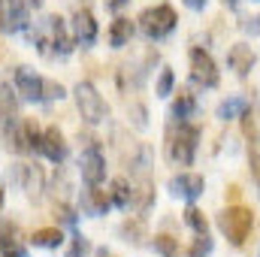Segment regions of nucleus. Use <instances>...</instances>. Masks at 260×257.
Wrapping results in <instances>:
<instances>
[{"label":"nucleus","mask_w":260,"mask_h":257,"mask_svg":"<svg viewBox=\"0 0 260 257\" xmlns=\"http://www.w3.org/2000/svg\"><path fill=\"white\" fill-rule=\"evenodd\" d=\"M30 43L40 49L43 58H64L73 52V40L67 34V24L61 15H46L34 30H30Z\"/></svg>","instance_id":"nucleus-1"},{"label":"nucleus","mask_w":260,"mask_h":257,"mask_svg":"<svg viewBox=\"0 0 260 257\" xmlns=\"http://www.w3.org/2000/svg\"><path fill=\"white\" fill-rule=\"evenodd\" d=\"M197 142H200V127L191 121H179L167 136V157L179 167H191L197 154Z\"/></svg>","instance_id":"nucleus-2"},{"label":"nucleus","mask_w":260,"mask_h":257,"mask_svg":"<svg viewBox=\"0 0 260 257\" xmlns=\"http://www.w3.org/2000/svg\"><path fill=\"white\" fill-rule=\"evenodd\" d=\"M218 227L221 233L230 239V245H242L248 236H251V227H254V212L245 209V206H227L221 215H218Z\"/></svg>","instance_id":"nucleus-3"},{"label":"nucleus","mask_w":260,"mask_h":257,"mask_svg":"<svg viewBox=\"0 0 260 257\" xmlns=\"http://www.w3.org/2000/svg\"><path fill=\"white\" fill-rule=\"evenodd\" d=\"M6 127V145L18 154H27V151H40V139H43V130L37 127V121L30 118H6L3 121Z\"/></svg>","instance_id":"nucleus-4"},{"label":"nucleus","mask_w":260,"mask_h":257,"mask_svg":"<svg viewBox=\"0 0 260 257\" xmlns=\"http://www.w3.org/2000/svg\"><path fill=\"white\" fill-rule=\"evenodd\" d=\"M139 21V30L148 37V40H164L176 30V9L170 3H157V6H148L142 9V15L136 18Z\"/></svg>","instance_id":"nucleus-5"},{"label":"nucleus","mask_w":260,"mask_h":257,"mask_svg":"<svg viewBox=\"0 0 260 257\" xmlns=\"http://www.w3.org/2000/svg\"><path fill=\"white\" fill-rule=\"evenodd\" d=\"M73 94H76V106H79V112H82V118L88 124H100V121L109 118V106H106V100L97 94V88L91 82H79Z\"/></svg>","instance_id":"nucleus-6"},{"label":"nucleus","mask_w":260,"mask_h":257,"mask_svg":"<svg viewBox=\"0 0 260 257\" xmlns=\"http://www.w3.org/2000/svg\"><path fill=\"white\" fill-rule=\"evenodd\" d=\"M9 182L18 185L24 194H30L34 200H40V194L46 191V176H43V170L37 164H12Z\"/></svg>","instance_id":"nucleus-7"},{"label":"nucleus","mask_w":260,"mask_h":257,"mask_svg":"<svg viewBox=\"0 0 260 257\" xmlns=\"http://www.w3.org/2000/svg\"><path fill=\"white\" fill-rule=\"evenodd\" d=\"M188 61H191V79H194L197 85H203V88H218V82H221L218 64L212 61V55H209L206 49L194 46L191 55H188Z\"/></svg>","instance_id":"nucleus-8"},{"label":"nucleus","mask_w":260,"mask_h":257,"mask_svg":"<svg viewBox=\"0 0 260 257\" xmlns=\"http://www.w3.org/2000/svg\"><path fill=\"white\" fill-rule=\"evenodd\" d=\"M79 173H82V179H85L88 185H100V182L106 179V157H103V151H100L97 142H91V145L82 151V157H79Z\"/></svg>","instance_id":"nucleus-9"},{"label":"nucleus","mask_w":260,"mask_h":257,"mask_svg":"<svg viewBox=\"0 0 260 257\" xmlns=\"http://www.w3.org/2000/svg\"><path fill=\"white\" fill-rule=\"evenodd\" d=\"M27 21H30V9L21 0H3V6H0V27H3V34H18V30L27 27Z\"/></svg>","instance_id":"nucleus-10"},{"label":"nucleus","mask_w":260,"mask_h":257,"mask_svg":"<svg viewBox=\"0 0 260 257\" xmlns=\"http://www.w3.org/2000/svg\"><path fill=\"white\" fill-rule=\"evenodd\" d=\"M43 85H46V79L37 76L30 67L15 70V94H21L24 100H43Z\"/></svg>","instance_id":"nucleus-11"},{"label":"nucleus","mask_w":260,"mask_h":257,"mask_svg":"<svg viewBox=\"0 0 260 257\" xmlns=\"http://www.w3.org/2000/svg\"><path fill=\"white\" fill-rule=\"evenodd\" d=\"M203 191H206V182H203V176H197V173H179V176L170 179V194H173V197L197 200V197H203Z\"/></svg>","instance_id":"nucleus-12"},{"label":"nucleus","mask_w":260,"mask_h":257,"mask_svg":"<svg viewBox=\"0 0 260 257\" xmlns=\"http://www.w3.org/2000/svg\"><path fill=\"white\" fill-rule=\"evenodd\" d=\"M40 154H46L52 164H64L67 157V139L58 127H46L43 139H40Z\"/></svg>","instance_id":"nucleus-13"},{"label":"nucleus","mask_w":260,"mask_h":257,"mask_svg":"<svg viewBox=\"0 0 260 257\" xmlns=\"http://www.w3.org/2000/svg\"><path fill=\"white\" fill-rule=\"evenodd\" d=\"M73 34H76V43L79 46H94L97 43V21L88 9H79L73 15Z\"/></svg>","instance_id":"nucleus-14"},{"label":"nucleus","mask_w":260,"mask_h":257,"mask_svg":"<svg viewBox=\"0 0 260 257\" xmlns=\"http://www.w3.org/2000/svg\"><path fill=\"white\" fill-rule=\"evenodd\" d=\"M227 64H230V70H236L239 76H248L251 67L257 64V55L251 52V46L239 43V46H233V49L227 52Z\"/></svg>","instance_id":"nucleus-15"},{"label":"nucleus","mask_w":260,"mask_h":257,"mask_svg":"<svg viewBox=\"0 0 260 257\" xmlns=\"http://www.w3.org/2000/svg\"><path fill=\"white\" fill-rule=\"evenodd\" d=\"M112 206V200H109V191H103L100 185H91L88 191L82 194V209L88 212V215H106V209Z\"/></svg>","instance_id":"nucleus-16"},{"label":"nucleus","mask_w":260,"mask_h":257,"mask_svg":"<svg viewBox=\"0 0 260 257\" xmlns=\"http://www.w3.org/2000/svg\"><path fill=\"white\" fill-rule=\"evenodd\" d=\"M133 34H136V24H133L130 18H124V15H118V18L112 21V27H109V46H112V49L127 46Z\"/></svg>","instance_id":"nucleus-17"},{"label":"nucleus","mask_w":260,"mask_h":257,"mask_svg":"<svg viewBox=\"0 0 260 257\" xmlns=\"http://www.w3.org/2000/svg\"><path fill=\"white\" fill-rule=\"evenodd\" d=\"M251 109V100L248 97H230L218 106V118L221 121H233V118H242L245 112Z\"/></svg>","instance_id":"nucleus-18"},{"label":"nucleus","mask_w":260,"mask_h":257,"mask_svg":"<svg viewBox=\"0 0 260 257\" xmlns=\"http://www.w3.org/2000/svg\"><path fill=\"white\" fill-rule=\"evenodd\" d=\"M194 115H197V97L191 91H179L176 103H173V118L176 121H191Z\"/></svg>","instance_id":"nucleus-19"},{"label":"nucleus","mask_w":260,"mask_h":257,"mask_svg":"<svg viewBox=\"0 0 260 257\" xmlns=\"http://www.w3.org/2000/svg\"><path fill=\"white\" fill-rule=\"evenodd\" d=\"M30 242H34V248H49L52 251V248L64 245V233H61V227H43L30 236Z\"/></svg>","instance_id":"nucleus-20"},{"label":"nucleus","mask_w":260,"mask_h":257,"mask_svg":"<svg viewBox=\"0 0 260 257\" xmlns=\"http://www.w3.org/2000/svg\"><path fill=\"white\" fill-rule=\"evenodd\" d=\"M109 200H112V206H118V209H130V206H133V188H130L124 179H112V185H109Z\"/></svg>","instance_id":"nucleus-21"},{"label":"nucleus","mask_w":260,"mask_h":257,"mask_svg":"<svg viewBox=\"0 0 260 257\" xmlns=\"http://www.w3.org/2000/svg\"><path fill=\"white\" fill-rule=\"evenodd\" d=\"M15 109H18L15 88H9V85H0V121H6V118H15Z\"/></svg>","instance_id":"nucleus-22"},{"label":"nucleus","mask_w":260,"mask_h":257,"mask_svg":"<svg viewBox=\"0 0 260 257\" xmlns=\"http://www.w3.org/2000/svg\"><path fill=\"white\" fill-rule=\"evenodd\" d=\"M185 221H188V227H191L194 233H209V221H206V215H203L197 206H188V209H185Z\"/></svg>","instance_id":"nucleus-23"},{"label":"nucleus","mask_w":260,"mask_h":257,"mask_svg":"<svg viewBox=\"0 0 260 257\" xmlns=\"http://www.w3.org/2000/svg\"><path fill=\"white\" fill-rule=\"evenodd\" d=\"M151 242H154V251H157V254H164V257H176L179 254V242H176L173 236H167V233L154 236Z\"/></svg>","instance_id":"nucleus-24"},{"label":"nucleus","mask_w":260,"mask_h":257,"mask_svg":"<svg viewBox=\"0 0 260 257\" xmlns=\"http://www.w3.org/2000/svg\"><path fill=\"white\" fill-rule=\"evenodd\" d=\"M151 197H154V191H151V185H148V182H145V185H139V188L133 191V209L145 212V209L151 206Z\"/></svg>","instance_id":"nucleus-25"},{"label":"nucleus","mask_w":260,"mask_h":257,"mask_svg":"<svg viewBox=\"0 0 260 257\" xmlns=\"http://www.w3.org/2000/svg\"><path fill=\"white\" fill-rule=\"evenodd\" d=\"M173 88H176V76H173V70H160V76H157V97H170L173 94Z\"/></svg>","instance_id":"nucleus-26"},{"label":"nucleus","mask_w":260,"mask_h":257,"mask_svg":"<svg viewBox=\"0 0 260 257\" xmlns=\"http://www.w3.org/2000/svg\"><path fill=\"white\" fill-rule=\"evenodd\" d=\"M0 245L9 248V245H18V227L12 221H0Z\"/></svg>","instance_id":"nucleus-27"},{"label":"nucleus","mask_w":260,"mask_h":257,"mask_svg":"<svg viewBox=\"0 0 260 257\" xmlns=\"http://www.w3.org/2000/svg\"><path fill=\"white\" fill-rule=\"evenodd\" d=\"M209 254H212V239H209V233H197L188 257H209Z\"/></svg>","instance_id":"nucleus-28"},{"label":"nucleus","mask_w":260,"mask_h":257,"mask_svg":"<svg viewBox=\"0 0 260 257\" xmlns=\"http://www.w3.org/2000/svg\"><path fill=\"white\" fill-rule=\"evenodd\" d=\"M64 97H67L64 85H61V82H49V79H46V85H43V100H64Z\"/></svg>","instance_id":"nucleus-29"},{"label":"nucleus","mask_w":260,"mask_h":257,"mask_svg":"<svg viewBox=\"0 0 260 257\" xmlns=\"http://www.w3.org/2000/svg\"><path fill=\"white\" fill-rule=\"evenodd\" d=\"M55 215H61V221H64V224H73V221H76V215H73V209H70V206H64V203H61V206L55 209Z\"/></svg>","instance_id":"nucleus-30"},{"label":"nucleus","mask_w":260,"mask_h":257,"mask_svg":"<svg viewBox=\"0 0 260 257\" xmlns=\"http://www.w3.org/2000/svg\"><path fill=\"white\" fill-rule=\"evenodd\" d=\"M133 124H136V127H145V109H142L139 103L133 106Z\"/></svg>","instance_id":"nucleus-31"},{"label":"nucleus","mask_w":260,"mask_h":257,"mask_svg":"<svg viewBox=\"0 0 260 257\" xmlns=\"http://www.w3.org/2000/svg\"><path fill=\"white\" fill-rule=\"evenodd\" d=\"M3 257H27V254H24L21 245H9V248H3Z\"/></svg>","instance_id":"nucleus-32"},{"label":"nucleus","mask_w":260,"mask_h":257,"mask_svg":"<svg viewBox=\"0 0 260 257\" xmlns=\"http://www.w3.org/2000/svg\"><path fill=\"white\" fill-rule=\"evenodd\" d=\"M130 0H106V9H112V12H118V9H124Z\"/></svg>","instance_id":"nucleus-33"},{"label":"nucleus","mask_w":260,"mask_h":257,"mask_svg":"<svg viewBox=\"0 0 260 257\" xmlns=\"http://www.w3.org/2000/svg\"><path fill=\"white\" fill-rule=\"evenodd\" d=\"M251 167H254V176H257V182H260V160H257V151H251Z\"/></svg>","instance_id":"nucleus-34"},{"label":"nucleus","mask_w":260,"mask_h":257,"mask_svg":"<svg viewBox=\"0 0 260 257\" xmlns=\"http://www.w3.org/2000/svg\"><path fill=\"white\" fill-rule=\"evenodd\" d=\"M239 185H230V188H227V197H230V200H239Z\"/></svg>","instance_id":"nucleus-35"},{"label":"nucleus","mask_w":260,"mask_h":257,"mask_svg":"<svg viewBox=\"0 0 260 257\" xmlns=\"http://www.w3.org/2000/svg\"><path fill=\"white\" fill-rule=\"evenodd\" d=\"M21 3H24L27 9H40V6H43V0H21Z\"/></svg>","instance_id":"nucleus-36"},{"label":"nucleus","mask_w":260,"mask_h":257,"mask_svg":"<svg viewBox=\"0 0 260 257\" xmlns=\"http://www.w3.org/2000/svg\"><path fill=\"white\" fill-rule=\"evenodd\" d=\"M185 3H188L191 9H203V6H206V0H185Z\"/></svg>","instance_id":"nucleus-37"},{"label":"nucleus","mask_w":260,"mask_h":257,"mask_svg":"<svg viewBox=\"0 0 260 257\" xmlns=\"http://www.w3.org/2000/svg\"><path fill=\"white\" fill-rule=\"evenodd\" d=\"M221 3H224L227 9H236V6H239V0H221Z\"/></svg>","instance_id":"nucleus-38"},{"label":"nucleus","mask_w":260,"mask_h":257,"mask_svg":"<svg viewBox=\"0 0 260 257\" xmlns=\"http://www.w3.org/2000/svg\"><path fill=\"white\" fill-rule=\"evenodd\" d=\"M0 209H3V191H0Z\"/></svg>","instance_id":"nucleus-39"},{"label":"nucleus","mask_w":260,"mask_h":257,"mask_svg":"<svg viewBox=\"0 0 260 257\" xmlns=\"http://www.w3.org/2000/svg\"><path fill=\"white\" fill-rule=\"evenodd\" d=\"M257 3H260V0H257Z\"/></svg>","instance_id":"nucleus-40"}]
</instances>
